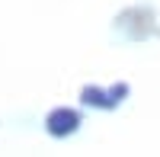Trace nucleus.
Masks as SVG:
<instances>
[{
    "instance_id": "f257e3e1",
    "label": "nucleus",
    "mask_w": 160,
    "mask_h": 157,
    "mask_svg": "<svg viewBox=\"0 0 160 157\" xmlns=\"http://www.w3.org/2000/svg\"><path fill=\"white\" fill-rule=\"evenodd\" d=\"M131 93V87L128 84H112V87H96V84H90L80 90V99L87 103V106L93 109H115V106H122L125 96Z\"/></svg>"
},
{
    "instance_id": "f03ea898",
    "label": "nucleus",
    "mask_w": 160,
    "mask_h": 157,
    "mask_svg": "<svg viewBox=\"0 0 160 157\" xmlns=\"http://www.w3.org/2000/svg\"><path fill=\"white\" fill-rule=\"evenodd\" d=\"M80 112L77 109H71V106H58V109H51L48 115H45V132L51 135V138H68V135H74L77 128H80Z\"/></svg>"
}]
</instances>
